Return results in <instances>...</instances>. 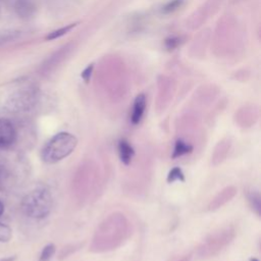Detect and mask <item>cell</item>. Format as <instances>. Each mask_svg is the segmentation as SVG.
<instances>
[{
    "mask_svg": "<svg viewBox=\"0 0 261 261\" xmlns=\"http://www.w3.org/2000/svg\"><path fill=\"white\" fill-rule=\"evenodd\" d=\"M132 234V223L121 212H113L106 216L97 226L90 251L105 253L120 247Z\"/></svg>",
    "mask_w": 261,
    "mask_h": 261,
    "instance_id": "cell-1",
    "label": "cell"
},
{
    "mask_svg": "<svg viewBox=\"0 0 261 261\" xmlns=\"http://www.w3.org/2000/svg\"><path fill=\"white\" fill-rule=\"evenodd\" d=\"M101 185L102 177L98 163L93 159L82 161L71 180V191L75 200L84 204L95 199L101 190Z\"/></svg>",
    "mask_w": 261,
    "mask_h": 261,
    "instance_id": "cell-2",
    "label": "cell"
},
{
    "mask_svg": "<svg viewBox=\"0 0 261 261\" xmlns=\"http://www.w3.org/2000/svg\"><path fill=\"white\" fill-rule=\"evenodd\" d=\"M20 207L28 217L33 219H43L47 217L52 210V194L47 187H36L25 194L21 200Z\"/></svg>",
    "mask_w": 261,
    "mask_h": 261,
    "instance_id": "cell-3",
    "label": "cell"
},
{
    "mask_svg": "<svg viewBox=\"0 0 261 261\" xmlns=\"http://www.w3.org/2000/svg\"><path fill=\"white\" fill-rule=\"evenodd\" d=\"M77 139L70 133L61 132L54 135L43 147L41 158L48 164H54L68 157L76 148Z\"/></svg>",
    "mask_w": 261,
    "mask_h": 261,
    "instance_id": "cell-4",
    "label": "cell"
},
{
    "mask_svg": "<svg viewBox=\"0 0 261 261\" xmlns=\"http://www.w3.org/2000/svg\"><path fill=\"white\" fill-rule=\"evenodd\" d=\"M236 229L233 226H226L208 234L202 244L196 249L198 260H207L218 255L234 239Z\"/></svg>",
    "mask_w": 261,
    "mask_h": 261,
    "instance_id": "cell-5",
    "label": "cell"
},
{
    "mask_svg": "<svg viewBox=\"0 0 261 261\" xmlns=\"http://www.w3.org/2000/svg\"><path fill=\"white\" fill-rule=\"evenodd\" d=\"M15 140L16 130L13 123L6 118H0V149L12 146Z\"/></svg>",
    "mask_w": 261,
    "mask_h": 261,
    "instance_id": "cell-6",
    "label": "cell"
},
{
    "mask_svg": "<svg viewBox=\"0 0 261 261\" xmlns=\"http://www.w3.org/2000/svg\"><path fill=\"white\" fill-rule=\"evenodd\" d=\"M237 194V188L233 186H228L222 189L208 204V210L209 211H215L219 208H221L223 205L231 201V199L236 196Z\"/></svg>",
    "mask_w": 261,
    "mask_h": 261,
    "instance_id": "cell-7",
    "label": "cell"
},
{
    "mask_svg": "<svg viewBox=\"0 0 261 261\" xmlns=\"http://www.w3.org/2000/svg\"><path fill=\"white\" fill-rule=\"evenodd\" d=\"M231 148V140L228 138H224L222 140H220L212 153V157H211V161L213 165H219L221 164L228 156V153L230 151Z\"/></svg>",
    "mask_w": 261,
    "mask_h": 261,
    "instance_id": "cell-8",
    "label": "cell"
},
{
    "mask_svg": "<svg viewBox=\"0 0 261 261\" xmlns=\"http://www.w3.org/2000/svg\"><path fill=\"white\" fill-rule=\"evenodd\" d=\"M257 120V113L253 108H244L236 115V121L242 127H250Z\"/></svg>",
    "mask_w": 261,
    "mask_h": 261,
    "instance_id": "cell-9",
    "label": "cell"
},
{
    "mask_svg": "<svg viewBox=\"0 0 261 261\" xmlns=\"http://www.w3.org/2000/svg\"><path fill=\"white\" fill-rule=\"evenodd\" d=\"M146 109V96L144 94H139L135 101H134V105H133V112L130 115V120L134 124H138L145 112Z\"/></svg>",
    "mask_w": 261,
    "mask_h": 261,
    "instance_id": "cell-10",
    "label": "cell"
},
{
    "mask_svg": "<svg viewBox=\"0 0 261 261\" xmlns=\"http://www.w3.org/2000/svg\"><path fill=\"white\" fill-rule=\"evenodd\" d=\"M118 154L120 161L124 165H129L135 155V151L133 147L129 145V143L126 140L122 139L118 142Z\"/></svg>",
    "mask_w": 261,
    "mask_h": 261,
    "instance_id": "cell-11",
    "label": "cell"
},
{
    "mask_svg": "<svg viewBox=\"0 0 261 261\" xmlns=\"http://www.w3.org/2000/svg\"><path fill=\"white\" fill-rule=\"evenodd\" d=\"M246 198L248 200V203L252 210L258 215H261V197L258 191L254 189H248L246 190Z\"/></svg>",
    "mask_w": 261,
    "mask_h": 261,
    "instance_id": "cell-12",
    "label": "cell"
},
{
    "mask_svg": "<svg viewBox=\"0 0 261 261\" xmlns=\"http://www.w3.org/2000/svg\"><path fill=\"white\" fill-rule=\"evenodd\" d=\"M194 151V146L191 145L190 143L181 140V139H177L174 145V149H173V153L171 155V157L174 158H178L188 154H191Z\"/></svg>",
    "mask_w": 261,
    "mask_h": 261,
    "instance_id": "cell-13",
    "label": "cell"
},
{
    "mask_svg": "<svg viewBox=\"0 0 261 261\" xmlns=\"http://www.w3.org/2000/svg\"><path fill=\"white\" fill-rule=\"evenodd\" d=\"M56 252V248L53 244H48L47 246H45L40 254V258L39 261H50L51 258L54 256Z\"/></svg>",
    "mask_w": 261,
    "mask_h": 261,
    "instance_id": "cell-14",
    "label": "cell"
},
{
    "mask_svg": "<svg viewBox=\"0 0 261 261\" xmlns=\"http://www.w3.org/2000/svg\"><path fill=\"white\" fill-rule=\"evenodd\" d=\"M176 180L185 181L184 172H182V170H181L179 167H173V168L168 172V175H167V182L171 184V182H174V181H176Z\"/></svg>",
    "mask_w": 261,
    "mask_h": 261,
    "instance_id": "cell-15",
    "label": "cell"
},
{
    "mask_svg": "<svg viewBox=\"0 0 261 261\" xmlns=\"http://www.w3.org/2000/svg\"><path fill=\"white\" fill-rule=\"evenodd\" d=\"M75 27V23H70L69 25H66V27H63V28H61V29H59V30H56V31H53V32H51V33H49L48 35H47V37H46V40H54V39H57V38H59V37H61V36H63V35H65V34H67L72 28H74Z\"/></svg>",
    "mask_w": 261,
    "mask_h": 261,
    "instance_id": "cell-16",
    "label": "cell"
},
{
    "mask_svg": "<svg viewBox=\"0 0 261 261\" xmlns=\"http://www.w3.org/2000/svg\"><path fill=\"white\" fill-rule=\"evenodd\" d=\"M12 238V229L5 223L0 222V243H7Z\"/></svg>",
    "mask_w": 261,
    "mask_h": 261,
    "instance_id": "cell-17",
    "label": "cell"
},
{
    "mask_svg": "<svg viewBox=\"0 0 261 261\" xmlns=\"http://www.w3.org/2000/svg\"><path fill=\"white\" fill-rule=\"evenodd\" d=\"M82 246H83L82 244H71V245L65 246V247L62 249L61 253H60V256H59V257H60V260L65 259V258L68 257L70 254H72V253H74L75 251H77Z\"/></svg>",
    "mask_w": 261,
    "mask_h": 261,
    "instance_id": "cell-18",
    "label": "cell"
},
{
    "mask_svg": "<svg viewBox=\"0 0 261 261\" xmlns=\"http://www.w3.org/2000/svg\"><path fill=\"white\" fill-rule=\"evenodd\" d=\"M180 0H173L172 2H170V3H168L165 7H164V11L165 12H169V11H171V10H174L175 8H177L179 5H180Z\"/></svg>",
    "mask_w": 261,
    "mask_h": 261,
    "instance_id": "cell-19",
    "label": "cell"
},
{
    "mask_svg": "<svg viewBox=\"0 0 261 261\" xmlns=\"http://www.w3.org/2000/svg\"><path fill=\"white\" fill-rule=\"evenodd\" d=\"M92 69H93V65L91 64V65H89V66H88V67L83 71L82 76H83V79H84L86 82H88V81H89L90 75H91V72H92Z\"/></svg>",
    "mask_w": 261,
    "mask_h": 261,
    "instance_id": "cell-20",
    "label": "cell"
},
{
    "mask_svg": "<svg viewBox=\"0 0 261 261\" xmlns=\"http://www.w3.org/2000/svg\"><path fill=\"white\" fill-rule=\"evenodd\" d=\"M192 258H193V253H192V252H190V253L186 254L185 256H182L181 258H179V259H178V260H176V261H191V260H192Z\"/></svg>",
    "mask_w": 261,
    "mask_h": 261,
    "instance_id": "cell-21",
    "label": "cell"
},
{
    "mask_svg": "<svg viewBox=\"0 0 261 261\" xmlns=\"http://www.w3.org/2000/svg\"><path fill=\"white\" fill-rule=\"evenodd\" d=\"M3 212H4V205H3L2 201L0 200V216L3 214Z\"/></svg>",
    "mask_w": 261,
    "mask_h": 261,
    "instance_id": "cell-22",
    "label": "cell"
},
{
    "mask_svg": "<svg viewBox=\"0 0 261 261\" xmlns=\"http://www.w3.org/2000/svg\"><path fill=\"white\" fill-rule=\"evenodd\" d=\"M1 181H2V171L0 169V185H1Z\"/></svg>",
    "mask_w": 261,
    "mask_h": 261,
    "instance_id": "cell-23",
    "label": "cell"
},
{
    "mask_svg": "<svg viewBox=\"0 0 261 261\" xmlns=\"http://www.w3.org/2000/svg\"><path fill=\"white\" fill-rule=\"evenodd\" d=\"M250 261H259V260H258L257 258H251V259H250Z\"/></svg>",
    "mask_w": 261,
    "mask_h": 261,
    "instance_id": "cell-24",
    "label": "cell"
}]
</instances>
